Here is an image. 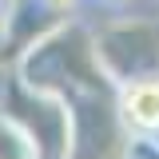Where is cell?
Instances as JSON below:
<instances>
[{"label": "cell", "instance_id": "obj_1", "mask_svg": "<svg viewBox=\"0 0 159 159\" xmlns=\"http://www.w3.org/2000/svg\"><path fill=\"white\" fill-rule=\"evenodd\" d=\"M116 111L119 123L131 135H159V72L155 76H135L116 88Z\"/></svg>", "mask_w": 159, "mask_h": 159}, {"label": "cell", "instance_id": "obj_2", "mask_svg": "<svg viewBox=\"0 0 159 159\" xmlns=\"http://www.w3.org/2000/svg\"><path fill=\"white\" fill-rule=\"evenodd\" d=\"M36 4L44 8V12H72L80 0H36Z\"/></svg>", "mask_w": 159, "mask_h": 159}, {"label": "cell", "instance_id": "obj_3", "mask_svg": "<svg viewBox=\"0 0 159 159\" xmlns=\"http://www.w3.org/2000/svg\"><path fill=\"white\" fill-rule=\"evenodd\" d=\"M4 8H8V0H0V12H4Z\"/></svg>", "mask_w": 159, "mask_h": 159}, {"label": "cell", "instance_id": "obj_4", "mask_svg": "<svg viewBox=\"0 0 159 159\" xmlns=\"http://www.w3.org/2000/svg\"><path fill=\"white\" fill-rule=\"evenodd\" d=\"M111 4H127V0H111Z\"/></svg>", "mask_w": 159, "mask_h": 159}]
</instances>
